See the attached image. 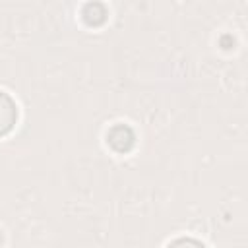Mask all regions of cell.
<instances>
[{
    "label": "cell",
    "mask_w": 248,
    "mask_h": 248,
    "mask_svg": "<svg viewBox=\"0 0 248 248\" xmlns=\"http://www.w3.org/2000/svg\"><path fill=\"white\" fill-rule=\"evenodd\" d=\"M169 248H203V244H200L196 240H190V238H182V240H176V242L169 244Z\"/></svg>",
    "instance_id": "2"
},
{
    "label": "cell",
    "mask_w": 248,
    "mask_h": 248,
    "mask_svg": "<svg viewBox=\"0 0 248 248\" xmlns=\"http://www.w3.org/2000/svg\"><path fill=\"white\" fill-rule=\"evenodd\" d=\"M16 116H17V110H16L12 99L0 91V136L12 128Z\"/></svg>",
    "instance_id": "1"
}]
</instances>
